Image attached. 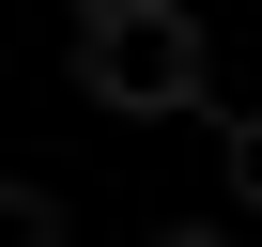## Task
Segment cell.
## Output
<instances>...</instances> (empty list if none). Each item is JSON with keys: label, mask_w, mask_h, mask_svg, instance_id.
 I'll use <instances>...</instances> for the list:
<instances>
[{"label": "cell", "mask_w": 262, "mask_h": 247, "mask_svg": "<svg viewBox=\"0 0 262 247\" xmlns=\"http://www.w3.org/2000/svg\"><path fill=\"white\" fill-rule=\"evenodd\" d=\"M201 16L185 0H77V93L108 108V123H170V108H201Z\"/></svg>", "instance_id": "cell-1"}, {"label": "cell", "mask_w": 262, "mask_h": 247, "mask_svg": "<svg viewBox=\"0 0 262 247\" xmlns=\"http://www.w3.org/2000/svg\"><path fill=\"white\" fill-rule=\"evenodd\" d=\"M62 232V201H31V186H0V247H47Z\"/></svg>", "instance_id": "cell-2"}]
</instances>
